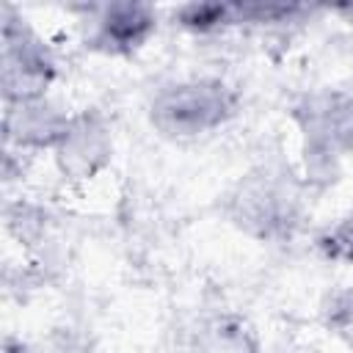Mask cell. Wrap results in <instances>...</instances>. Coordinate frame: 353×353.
<instances>
[{
  "instance_id": "6da1fadb",
  "label": "cell",
  "mask_w": 353,
  "mask_h": 353,
  "mask_svg": "<svg viewBox=\"0 0 353 353\" xmlns=\"http://www.w3.org/2000/svg\"><path fill=\"white\" fill-rule=\"evenodd\" d=\"M234 97L221 80L179 83L157 94L152 121L168 135H199L232 116Z\"/></svg>"
},
{
  "instance_id": "7a4b0ae2",
  "label": "cell",
  "mask_w": 353,
  "mask_h": 353,
  "mask_svg": "<svg viewBox=\"0 0 353 353\" xmlns=\"http://www.w3.org/2000/svg\"><path fill=\"white\" fill-rule=\"evenodd\" d=\"M6 52H3V80L8 99L33 102L44 85L52 80V61L41 41L25 30L22 25H6L3 30Z\"/></svg>"
},
{
  "instance_id": "3957f363",
  "label": "cell",
  "mask_w": 353,
  "mask_h": 353,
  "mask_svg": "<svg viewBox=\"0 0 353 353\" xmlns=\"http://www.w3.org/2000/svg\"><path fill=\"white\" fill-rule=\"evenodd\" d=\"M306 152L312 157H336L345 149H353V102L342 97L314 99L303 119Z\"/></svg>"
},
{
  "instance_id": "277c9868",
  "label": "cell",
  "mask_w": 353,
  "mask_h": 353,
  "mask_svg": "<svg viewBox=\"0 0 353 353\" xmlns=\"http://www.w3.org/2000/svg\"><path fill=\"white\" fill-rule=\"evenodd\" d=\"M152 28H154L152 8L141 3H116L105 8L99 19L97 41L113 52H130L141 47V41L152 33Z\"/></svg>"
},
{
  "instance_id": "5b68a950",
  "label": "cell",
  "mask_w": 353,
  "mask_h": 353,
  "mask_svg": "<svg viewBox=\"0 0 353 353\" xmlns=\"http://www.w3.org/2000/svg\"><path fill=\"white\" fill-rule=\"evenodd\" d=\"M229 14H232L229 6H218V3H201V6H196V3H193V6H185V8L179 11V19H182L188 28L204 30V28L221 25Z\"/></svg>"
},
{
  "instance_id": "8992f818",
  "label": "cell",
  "mask_w": 353,
  "mask_h": 353,
  "mask_svg": "<svg viewBox=\"0 0 353 353\" xmlns=\"http://www.w3.org/2000/svg\"><path fill=\"white\" fill-rule=\"evenodd\" d=\"M323 248L328 251V256L353 262V215L345 223H339L328 237H323Z\"/></svg>"
},
{
  "instance_id": "52a82bcc",
  "label": "cell",
  "mask_w": 353,
  "mask_h": 353,
  "mask_svg": "<svg viewBox=\"0 0 353 353\" xmlns=\"http://www.w3.org/2000/svg\"><path fill=\"white\" fill-rule=\"evenodd\" d=\"M331 325L339 328V334H345L347 339H353V292L339 298L334 303V312H331Z\"/></svg>"
}]
</instances>
